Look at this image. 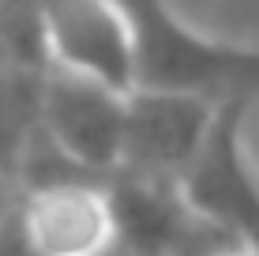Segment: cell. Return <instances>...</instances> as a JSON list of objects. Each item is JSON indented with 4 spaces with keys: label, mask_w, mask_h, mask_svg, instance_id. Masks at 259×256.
Segmentation results:
<instances>
[{
    "label": "cell",
    "mask_w": 259,
    "mask_h": 256,
    "mask_svg": "<svg viewBox=\"0 0 259 256\" xmlns=\"http://www.w3.org/2000/svg\"><path fill=\"white\" fill-rule=\"evenodd\" d=\"M132 23L136 91H173L210 102L259 98V46L203 34L169 0H120Z\"/></svg>",
    "instance_id": "1"
},
{
    "label": "cell",
    "mask_w": 259,
    "mask_h": 256,
    "mask_svg": "<svg viewBox=\"0 0 259 256\" xmlns=\"http://www.w3.org/2000/svg\"><path fill=\"white\" fill-rule=\"evenodd\" d=\"M15 234L34 256H120V223L109 177L60 173L23 185Z\"/></svg>",
    "instance_id": "2"
},
{
    "label": "cell",
    "mask_w": 259,
    "mask_h": 256,
    "mask_svg": "<svg viewBox=\"0 0 259 256\" xmlns=\"http://www.w3.org/2000/svg\"><path fill=\"white\" fill-rule=\"evenodd\" d=\"M248 109H252L248 98L218 105L207 143L181 177V192L207 223L259 256V170L244 151Z\"/></svg>",
    "instance_id": "3"
},
{
    "label": "cell",
    "mask_w": 259,
    "mask_h": 256,
    "mask_svg": "<svg viewBox=\"0 0 259 256\" xmlns=\"http://www.w3.org/2000/svg\"><path fill=\"white\" fill-rule=\"evenodd\" d=\"M124 109L128 94L98 79L49 68L38 94L41 136L60 151L64 162L91 177H109L120 166Z\"/></svg>",
    "instance_id": "4"
},
{
    "label": "cell",
    "mask_w": 259,
    "mask_h": 256,
    "mask_svg": "<svg viewBox=\"0 0 259 256\" xmlns=\"http://www.w3.org/2000/svg\"><path fill=\"white\" fill-rule=\"evenodd\" d=\"M218 105L222 102L195 98V94L132 91L128 109H124V143L117 173L158 185H181V177L207 143Z\"/></svg>",
    "instance_id": "5"
},
{
    "label": "cell",
    "mask_w": 259,
    "mask_h": 256,
    "mask_svg": "<svg viewBox=\"0 0 259 256\" xmlns=\"http://www.w3.org/2000/svg\"><path fill=\"white\" fill-rule=\"evenodd\" d=\"M34 4L49 68L98 79L124 94L136 91L132 23L120 0H34Z\"/></svg>",
    "instance_id": "6"
},
{
    "label": "cell",
    "mask_w": 259,
    "mask_h": 256,
    "mask_svg": "<svg viewBox=\"0 0 259 256\" xmlns=\"http://www.w3.org/2000/svg\"><path fill=\"white\" fill-rule=\"evenodd\" d=\"M46 76H26L0 57V173L19 181L23 158L38 136V94Z\"/></svg>",
    "instance_id": "7"
},
{
    "label": "cell",
    "mask_w": 259,
    "mask_h": 256,
    "mask_svg": "<svg viewBox=\"0 0 259 256\" xmlns=\"http://www.w3.org/2000/svg\"><path fill=\"white\" fill-rule=\"evenodd\" d=\"M19 181L8 177V173H0V234L8 230V223L15 218V207H19Z\"/></svg>",
    "instance_id": "8"
},
{
    "label": "cell",
    "mask_w": 259,
    "mask_h": 256,
    "mask_svg": "<svg viewBox=\"0 0 259 256\" xmlns=\"http://www.w3.org/2000/svg\"><path fill=\"white\" fill-rule=\"evenodd\" d=\"M192 256H255L248 245H240L237 237H229V234H218L214 241H207L199 252H192Z\"/></svg>",
    "instance_id": "9"
}]
</instances>
